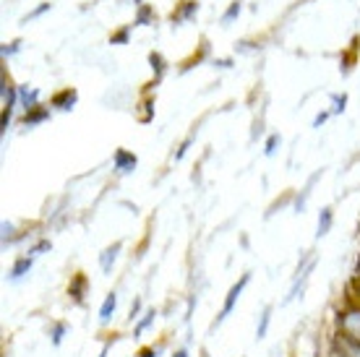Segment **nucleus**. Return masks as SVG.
<instances>
[{
	"label": "nucleus",
	"instance_id": "obj_1",
	"mask_svg": "<svg viewBox=\"0 0 360 357\" xmlns=\"http://www.w3.org/2000/svg\"><path fill=\"white\" fill-rule=\"evenodd\" d=\"M337 329L360 342V305H347L337 313Z\"/></svg>",
	"mask_w": 360,
	"mask_h": 357
},
{
	"label": "nucleus",
	"instance_id": "obj_2",
	"mask_svg": "<svg viewBox=\"0 0 360 357\" xmlns=\"http://www.w3.org/2000/svg\"><path fill=\"white\" fill-rule=\"evenodd\" d=\"M248 282H251V271H245L243 277H240L233 287H230V292H227V297H225V305H222V311H219V316H217V321L212 323V329H214V326H219V323L225 321L227 316L233 313V308L238 305V300H240V295H243V290L248 287Z\"/></svg>",
	"mask_w": 360,
	"mask_h": 357
},
{
	"label": "nucleus",
	"instance_id": "obj_3",
	"mask_svg": "<svg viewBox=\"0 0 360 357\" xmlns=\"http://www.w3.org/2000/svg\"><path fill=\"white\" fill-rule=\"evenodd\" d=\"M334 352H340L345 357H360V342L342 334V331H337L334 334Z\"/></svg>",
	"mask_w": 360,
	"mask_h": 357
},
{
	"label": "nucleus",
	"instance_id": "obj_4",
	"mask_svg": "<svg viewBox=\"0 0 360 357\" xmlns=\"http://www.w3.org/2000/svg\"><path fill=\"white\" fill-rule=\"evenodd\" d=\"M32 266H34V256H18V259L13 261L11 271H8V279H11V282H18V279H24L29 271H32Z\"/></svg>",
	"mask_w": 360,
	"mask_h": 357
},
{
	"label": "nucleus",
	"instance_id": "obj_5",
	"mask_svg": "<svg viewBox=\"0 0 360 357\" xmlns=\"http://www.w3.org/2000/svg\"><path fill=\"white\" fill-rule=\"evenodd\" d=\"M120 250H123V242H120V240L112 242L110 248L102 250V256H99V266H102V271H105V274H110V271H112V264L117 261V253H120Z\"/></svg>",
	"mask_w": 360,
	"mask_h": 357
},
{
	"label": "nucleus",
	"instance_id": "obj_6",
	"mask_svg": "<svg viewBox=\"0 0 360 357\" xmlns=\"http://www.w3.org/2000/svg\"><path fill=\"white\" fill-rule=\"evenodd\" d=\"M86 290H89V279L84 277V274H76V277L71 279V285H68V295L82 305L84 303V292H86Z\"/></svg>",
	"mask_w": 360,
	"mask_h": 357
},
{
	"label": "nucleus",
	"instance_id": "obj_7",
	"mask_svg": "<svg viewBox=\"0 0 360 357\" xmlns=\"http://www.w3.org/2000/svg\"><path fill=\"white\" fill-rule=\"evenodd\" d=\"M115 311H117V292H110V295L105 297L102 308H99V323H102V326H108V323L112 321Z\"/></svg>",
	"mask_w": 360,
	"mask_h": 357
},
{
	"label": "nucleus",
	"instance_id": "obj_8",
	"mask_svg": "<svg viewBox=\"0 0 360 357\" xmlns=\"http://www.w3.org/2000/svg\"><path fill=\"white\" fill-rule=\"evenodd\" d=\"M136 167V157L131 152H126V149H117L115 152V170L117 172H131Z\"/></svg>",
	"mask_w": 360,
	"mask_h": 357
},
{
	"label": "nucleus",
	"instance_id": "obj_9",
	"mask_svg": "<svg viewBox=\"0 0 360 357\" xmlns=\"http://www.w3.org/2000/svg\"><path fill=\"white\" fill-rule=\"evenodd\" d=\"M76 99H79V94L73 89H65V91H60V94H55L53 97V108H58V110H71L73 105H76Z\"/></svg>",
	"mask_w": 360,
	"mask_h": 357
},
{
	"label": "nucleus",
	"instance_id": "obj_10",
	"mask_svg": "<svg viewBox=\"0 0 360 357\" xmlns=\"http://www.w3.org/2000/svg\"><path fill=\"white\" fill-rule=\"evenodd\" d=\"M269 326H271V305H266L262 311V316H259V323H256V339H266Z\"/></svg>",
	"mask_w": 360,
	"mask_h": 357
},
{
	"label": "nucleus",
	"instance_id": "obj_11",
	"mask_svg": "<svg viewBox=\"0 0 360 357\" xmlns=\"http://www.w3.org/2000/svg\"><path fill=\"white\" fill-rule=\"evenodd\" d=\"M154 318H157V311H154V308L144 311V316H141V318H139V323L134 326V337H136V339H139V337H141V334H144V331L149 329V326H152Z\"/></svg>",
	"mask_w": 360,
	"mask_h": 357
},
{
	"label": "nucleus",
	"instance_id": "obj_12",
	"mask_svg": "<svg viewBox=\"0 0 360 357\" xmlns=\"http://www.w3.org/2000/svg\"><path fill=\"white\" fill-rule=\"evenodd\" d=\"M50 117V110H45V108H39L37 105L34 110H27V117H24V123L27 125H37V123H42V120H47Z\"/></svg>",
	"mask_w": 360,
	"mask_h": 357
},
{
	"label": "nucleus",
	"instance_id": "obj_13",
	"mask_svg": "<svg viewBox=\"0 0 360 357\" xmlns=\"http://www.w3.org/2000/svg\"><path fill=\"white\" fill-rule=\"evenodd\" d=\"M332 222H334V214L332 209H324L321 212V216H319V238H324V235H329V230H332Z\"/></svg>",
	"mask_w": 360,
	"mask_h": 357
},
{
	"label": "nucleus",
	"instance_id": "obj_14",
	"mask_svg": "<svg viewBox=\"0 0 360 357\" xmlns=\"http://www.w3.org/2000/svg\"><path fill=\"white\" fill-rule=\"evenodd\" d=\"M18 97H21V102H24V108L27 110H34L37 108V102H39V91L37 89H21L18 91Z\"/></svg>",
	"mask_w": 360,
	"mask_h": 357
},
{
	"label": "nucleus",
	"instance_id": "obj_15",
	"mask_svg": "<svg viewBox=\"0 0 360 357\" xmlns=\"http://www.w3.org/2000/svg\"><path fill=\"white\" fill-rule=\"evenodd\" d=\"M65 331H68V323H55V326H53L50 337H53V344H55V347H60V344H63Z\"/></svg>",
	"mask_w": 360,
	"mask_h": 357
},
{
	"label": "nucleus",
	"instance_id": "obj_16",
	"mask_svg": "<svg viewBox=\"0 0 360 357\" xmlns=\"http://www.w3.org/2000/svg\"><path fill=\"white\" fill-rule=\"evenodd\" d=\"M42 250H50V240L37 242L34 248H29V253H27V256H34V259H37V256H39V253H42Z\"/></svg>",
	"mask_w": 360,
	"mask_h": 357
},
{
	"label": "nucleus",
	"instance_id": "obj_17",
	"mask_svg": "<svg viewBox=\"0 0 360 357\" xmlns=\"http://www.w3.org/2000/svg\"><path fill=\"white\" fill-rule=\"evenodd\" d=\"M139 311H141V300H136V303L131 305V316H128V321L134 323L136 318H139Z\"/></svg>",
	"mask_w": 360,
	"mask_h": 357
},
{
	"label": "nucleus",
	"instance_id": "obj_18",
	"mask_svg": "<svg viewBox=\"0 0 360 357\" xmlns=\"http://www.w3.org/2000/svg\"><path fill=\"white\" fill-rule=\"evenodd\" d=\"M160 355V349L157 347H146V349H141V352H139V357H157Z\"/></svg>",
	"mask_w": 360,
	"mask_h": 357
},
{
	"label": "nucleus",
	"instance_id": "obj_19",
	"mask_svg": "<svg viewBox=\"0 0 360 357\" xmlns=\"http://www.w3.org/2000/svg\"><path fill=\"white\" fill-rule=\"evenodd\" d=\"M274 146H277V136H271V138H269V143H266V154L274 152Z\"/></svg>",
	"mask_w": 360,
	"mask_h": 357
},
{
	"label": "nucleus",
	"instance_id": "obj_20",
	"mask_svg": "<svg viewBox=\"0 0 360 357\" xmlns=\"http://www.w3.org/2000/svg\"><path fill=\"white\" fill-rule=\"evenodd\" d=\"M238 11H240V6H238V3H235L233 8L227 11V16H225V21H230V18H233V16H235V13H238Z\"/></svg>",
	"mask_w": 360,
	"mask_h": 357
},
{
	"label": "nucleus",
	"instance_id": "obj_21",
	"mask_svg": "<svg viewBox=\"0 0 360 357\" xmlns=\"http://www.w3.org/2000/svg\"><path fill=\"white\" fill-rule=\"evenodd\" d=\"M170 357H188V349H186V347H180V349H175V352H172Z\"/></svg>",
	"mask_w": 360,
	"mask_h": 357
},
{
	"label": "nucleus",
	"instance_id": "obj_22",
	"mask_svg": "<svg viewBox=\"0 0 360 357\" xmlns=\"http://www.w3.org/2000/svg\"><path fill=\"white\" fill-rule=\"evenodd\" d=\"M108 352H110V344H105V349H102V352H99L97 357H108Z\"/></svg>",
	"mask_w": 360,
	"mask_h": 357
},
{
	"label": "nucleus",
	"instance_id": "obj_23",
	"mask_svg": "<svg viewBox=\"0 0 360 357\" xmlns=\"http://www.w3.org/2000/svg\"><path fill=\"white\" fill-rule=\"evenodd\" d=\"M355 274L360 277V259H358V266H355Z\"/></svg>",
	"mask_w": 360,
	"mask_h": 357
},
{
	"label": "nucleus",
	"instance_id": "obj_24",
	"mask_svg": "<svg viewBox=\"0 0 360 357\" xmlns=\"http://www.w3.org/2000/svg\"><path fill=\"white\" fill-rule=\"evenodd\" d=\"M332 357H345V355H340V352H334V355Z\"/></svg>",
	"mask_w": 360,
	"mask_h": 357
},
{
	"label": "nucleus",
	"instance_id": "obj_25",
	"mask_svg": "<svg viewBox=\"0 0 360 357\" xmlns=\"http://www.w3.org/2000/svg\"><path fill=\"white\" fill-rule=\"evenodd\" d=\"M358 295H360V277H358Z\"/></svg>",
	"mask_w": 360,
	"mask_h": 357
}]
</instances>
